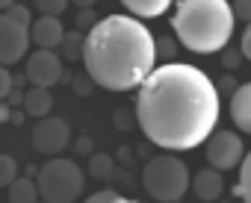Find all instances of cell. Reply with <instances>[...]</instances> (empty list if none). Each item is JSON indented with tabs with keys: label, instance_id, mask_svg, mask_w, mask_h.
<instances>
[{
	"label": "cell",
	"instance_id": "cell-1",
	"mask_svg": "<svg viewBox=\"0 0 251 203\" xmlns=\"http://www.w3.org/2000/svg\"><path fill=\"white\" fill-rule=\"evenodd\" d=\"M216 82L195 65L166 62L154 68L136 94V124L163 150H192L210 139L219 121Z\"/></svg>",
	"mask_w": 251,
	"mask_h": 203
},
{
	"label": "cell",
	"instance_id": "cell-2",
	"mask_svg": "<svg viewBox=\"0 0 251 203\" xmlns=\"http://www.w3.org/2000/svg\"><path fill=\"white\" fill-rule=\"evenodd\" d=\"M157 62L154 33L133 15H106L86 33L83 65L106 91H133Z\"/></svg>",
	"mask_w": 251,
	"mask_h": 203
},
{
	"label": "cell",
	"instance_id": "cell-3",
	"mask_svg": "<svg viewBox=\"0 0 251 203\" xmlns=\"http://www.w3.org/2000/svg\"><path fill=\"white\" fill-rule=\"evenodd\" d=\"M233 24L236 15L227 0H180L172 15L177 41L192 53L225 50L233 36Z\"/></svg>",
	"mask_w": 251,
	"mask_h": 203
},
{
	"label": "cell",
	"instance_id": "cell-4",
	"mask_svg": "<svg viewBox=\"0 0 251 203\" xmlns=\"http://www.w3.org/2000/svg\"><path fill=\"white\" fill-rule=\"evenodd\" d=\"M142 188L148 197L172 203L192 188L189 168L180 156H151L142 168Z\"/></svg>",
	"mask_w": 251,
	"mask_h": 203
},
{
	"label": "cell",
	"instance_id": "cell-5",
	"mask_svg": "<svg viewBox=\"0 0 251 203\" xmlns=\"http://www.w3.org/2000/svg\"><path fill=\"white\" fill-rule=\"evenodd\" d=\"M39 194L42 200L48 203H74L80 194H83V168L74 162V159H48L42 168H39Z\"/></svg>",
	"mask_w": 251,
	"mask_h": 203
},
{
	"label": "cell",
	"instance_id": "cell-6",
	"mask_svg": "<svg viewBox=\"0 0 251 203\" xmlns=\"http://www.w3.org/2000/svg\"><path fill=\"white\" fill-rule=\"evenodd\" d=\"M204 156L213 168L219 171H230L242 162L245 156V147H242V139L230 130H213L207 144H204Z\"/></svg>",
	"mask_w": 251,
	"mask_h": 203
},
{
	"label": "cell",
	"instance_id": "cell-7",
	"mask_svg": "<svg viewBox=\"0 0 251 203\" xmlns=\"http://www.w3.org/2000/svg\"><path fill=\"white\" fill-rule=\"evenodd\" d=\"M30 41H33L30 24H21L6 12L0 15V62L9 65V68L15 62H21L30 50Z\"/></svg>",
	"mask_w": 251,
	"mask_h": 203
},
{
	"label": "cell",
	"instance_id": "cell-8",
	"mask_svg": "<svg viewBox=\"0 0 251 203\" xmlns=\"http://www.w3.org/2000/svg\"><path fill=\"white\" fill-rule=\"evenodd\" d=\"M33 147L42 153V156H59L68 144H71V127L68 121L62 118H53V115H45L39 118V124L33 127Z\"/></svg>",
	"mask_w": 251,
	"mask_h": 203
},
{
	"label": "cell",
	"instance_id": "cell-9",
	"mask_svg": "<svg viewBox=\"0 0 251 203\" xmlns=\"http://www.w3.org/2000/svg\"><path fill=\"white\" fill-rule=\"evenodd\" d=\"M24 74L30 80V85H42V88H50L62 80V59L48 50V47H36L30 56H27V65H24Z\"/></svg>",
	"mask_w": 251,
	"mask_h": 203
},
{
	"label": "cell",
	"instance_id": "cell-10",
	"mask_svg": "<svg viewBox=\"0 0 251 203\" xmlns=\"http://www.w3.org/2000/svg\"><path fill=\"white\" fill-rule=\"evenodd\" d=\"M30 36H33V44L36 47H62V39H65V27L59 21V15H42L33 21L30 27Z\"/></svg>",
	"mask_w": 251,
	"mask_h": 203
},
{
	"label": "cell",
	"instance_id": "cell-11",
	"mask_svg": "<svg viewBox=\"0 0 251 203\" xmlns=\"http://www.w3.org/2000/svg\"><path fill=\"white\" fill-rule=\"evenodd\" d=\"M230 121L239 133H251V82L236 85L230 94Z\"/></svg>",
	"mask_w": 251,
	"mask_h": 203
},
{
	"label": "cell",
	"instance_id": "cell-12",
	"mask_svg": "<svg viewBox=\"0 0 251 203\" xmlns=\"http://www.w3.org/2000/svg\"><path fill=\"white\" fill-rule=\"evenodd\" d=\"M192 191H195V197L198 200H216V197H222V191H225V180H222V171L219 168H201L195 177H192Z\"/></svg>",
	"mask_w": 251,
	"mask_h": 203
},
{
	"label": "cell",
	"instance_id": "cell-13",
	"mask_svg": "<svg viewBox=\"0 0 251 203\" xmlns=\"http://www.w3.org/2000/svg\"><path fill=\"white\" fill-rule=\"evenodd\" d=\"M24 109L36 121L45 118V115H50V109H53V94H50V88H42V85L27 88L24 91Z\"/></svg>",
	"mask_w": 251,
	"mask_h": 203
},
{
	"label": "cell",
	"instance_id": "cell-14",
	"mask_svg": "<svg viewBox=\"0 0 251 203\" xmlns=\"http://www.w3.org/2000/svg\"><path fill=\"white\" fill-rule=\"evenodd\" d=\"M175 0H121V6L136 18H160Z\"/></svg>",
	"mask_w": 251,
	"mask_h": 203
},
{
	"label": "cell",
	"instance_id": "cell-15",
	"mask_svg": "<svg viewBox=\"0 0 251 203\" xmlns=\"http://www.w3.org/2000/svg\"><path fill=\"white\" fill-rule=\"evenodd\" d=\"M39 194V183L27 174V177H18L12 185H9V203H33Z\"/></svg>",
	"mask_w": 251,
	"mask_h": 203
},
{
	"label": "cell",
	"instance_id": "cell-16",
	"mask_svg": "<svg viewBox=\"0 0 251 203\" xmlns=\"http://www.w3.org/2000/svg\"><path fill=\"white\" fill-rule=\"evenodd\" d=\"M86 171H89V177H95V180H109V177L115 174V162H112L109 153H92Z\"/></svg>",
	"mask_w": 251,
	"mask_h": 203
},
{
	"label": "cell",
	"instance_id": "cell-17",
	"mask_svg": "<svg viewBox=\"0 0 251 203\" xmlns=\"http://www.w3.org/2000/svg\"><path fill=\"white\" fill-rule=\"evenodd\" d=\"M83 47H86V36H83V30H71V33H65V39H62V56H65L68 62L83 59Z\"/></svg>",
	"mask_w": 251,
	"mask_h": 203
},
{
	"label": "cell",
	"instance_id": "cell-18",
	"mask_svg": "<svg viewBox=\"0 0 251 203\" xmlns=\"http://www.w3.org/2000/svg\"><path fill=\"white\" fill-rule=\"evenodd\" d=\"M230 194H236V197L251 203V153L242 156V162H239V183L230 188Z\"/></svg>",
	"mask_w": 251,
	"mask_h": 203
},
{
	"label": "cell",
	"instance_id": "cell-19",
	"mask_svg": "<svg viewBox=\"0 0 251 203\" xmlns=\"http://www.w3.org/2000/svg\"><path fill=\"white\" fill-rule=\"evenodd\" d=\"M15 180H18V162H15V156L3 153V156H0V185L9 188Z\"/></svg>",
	"mask_w": 251,
	"mask_h": 203
},
{
	"label": "cell",
	"instance_id": "cell-20",
	"mask_svg": "<svg viewBox=\"0 0 251 203\" xmlns=\"http://www.w3.org/2000/svg\"><path fill=\"white\" fill-rule=\"evenodd\" d=\"M177 56V41L169 36H157V59L160 62H175Z\"/></svg>",
	"mask_w": 251,
	"mask_h": 203
},
{
	"label": "cell",
	"instance_id": "cell-21",
	"mask_svg": "<svg viewBox=\"0 0 251 203\" xmlns=\"http://www.w3.org/2000/svg\"><path fill=\"white\" fill-rule=\"evenodd\" d=\"M71 82H74L71 88H74V94H77V97H89V94L95 91V85H98V82L89 77V71H86V74H77V77H71Z\"/></svg>",
	"mask_w": 251,
	"mask_h": 203
},
{
	"label": "cell",
	"instance_id": "cell-22",
	"mask_svg": "<svg viewBox=\"0 0 251 203\" xmlns=\"http://www.w3.org/2000/svg\"><path fill=\"white\" fill-rule=\"evenodd\" d=\"M33 3H36V9L42 15H62L71 0H33Z\"/></svg>",
	"mask_w": 251,
	"mask_h": 203
},
{
	"label": "cell",
	"instance_id": "cell-23",
	"mask_svg": "<svg viewBox=\"0 0 251 203\" xmlns=\"http://www.w3.org/2000/svg\"><path fill=\"white\" fill-rule=\"evenodd\" d=\"M89 203H124V194L115 188H103V191H95L89 197Z\"/></svg>",
	"mask_w": 251,
	"mask_h": 203
},
{
	"label": "cell",
	"instance_id": "cell-24",
	"mask_svg": "<svg viewBox=\"0 0 251 203\" xmlns=\"http://www.w3.org/2000/svg\"><path fill=\"white\" fill-rule=\"evenodd\" d=\"M18 85H15V77H12V71H9V65H3V71H0V97H9L12 91H15Z\"/></svg>",
	"mask_w": 251,
	"mask_h": 203
},
{
	"label": "cell",
	"instance_id": "cell-25",
	"mask_svg": "<svg viewBox=\"0 0 251 203\" xmlns=\"http://www.w3.org/2000/svg\"><path fill=\"white\" fill-rule=\"evenodd\" d=\"M222 65H225V71H236V68L242 65V50L225 47V50H222Z\"/></svg>",
	"mask_w": 251,
	"mask_h": 203
},
{
	"label": "cell",
	"instance_id": "cell-26",
	"mask_svg": "<svg viewBox=\"0 0 251 203\" xmlns=\"http://www.w3.org/2000/svg\"><path fill=\"white\" fill-rule=\"evenodd\" d=\"M236 85H239V82H236L233 74H225L222 80H216V91H219V97H230V94L236 91Z\"/></svg>",
	"mask_w": 251,
	"mask_h": 203
},
{
	"label": "cell",
	"instance_id": "cell-27",
	"mask_svg": "<svg viewBox=\"0 0 251 203\" xmlns=\"http://www.w3.org/2000/svg\"><path fill=\"white\" fill-rule=\"evenodd\" d=\"M133 118H136V109H118L115 112V127L118 130H130L133 127Z\"/></svg>",
	"mask_w": 251,
	"mask_h": 203
},
{
	"label": "cell",
	"instance_id": "cell-28",
	"mask_svg": "<svg viewBox=\"0 0 251 203\" xmlns=\"http://www.w3.org/2000/svg\"><path fill=\"white\" fill-rule=\"evenodd\" d=\"M6 15H12L15 21H21V24H30L33 27V15H30V9L27 6H21V3H15V6H9V9H3Z\"/></svg>",
	"mask_w": 251,
	"mask_h": 203
},
{
	"label": "cell",
	"instance_id": "cell-29",
	"mask_svg": "<svg viewBox=\"0 0 251 203\" xmlns=\"http://www.w3.org/2000/svg\"><path fill=\"white\" fill-rule=\"evenodd\" d=\"M233 15H236V21H251V0H233Z\"/></svg>",
	"mask_w": 251,
	"mask_h": 203
},
{
	"label": "cell",
	"instance_id": "cell-30",
	"mask_svg": "<svg viewBox=\"0 0 251 203\" xmlns=\"http://www.w3.org/2000/svg\"><path fill=\"white\" fill-rule=\"evenodd\" d=\"M95 24H98V18H95L92 9H80L77 12V30H92Z\"/></svg>",
	"mask_w": 251,
	"mask_h": 203
},
{
	"label": "cell",
	"instance_id": "cell-31",
	"mask_svg": "<svg viewBox=\"0 0 251 203\" xmlns=\"http://www.w3.org/2000/svg\"><path fill=\"white\" fill-rule=\"evenodd\" d=\"M74 153H77V156H92V153H95V142H92L89 136H80V139L74 142Z\"/></svg>",
	"mask_w": 251,
	"mask_h": 203
},
{
	"label": "cell",
	"instance_id": "cell-32",
	"mask_svg": "<svg viewBox=\"0 0 251 203\" xmlns=\"http://www.w3.org/2000/svg\"><path fill=\"white\" fill-rule=\"evenodd\" d=\"M239 50H242V56H245V59H251V21H248V27L242 30V39H239Z\"/></svg>",
	"mask_w": 251,
	"mask_h": 203
},
{
	"label": "cell",
	"instance_id": "cell-33",
	"mask_svg": "<svg viewBox=\"0 0 251 203\" xmlns=\"http://www.w3.org/2000/svg\"><path fill=\"white\" fill-rule=\"evenodd\" d=\"M118 159H121L124 165H130V162H133V150H130L127 144H124V147H118Z\"/></svg>",
	"mask_w": 251,
	"mask_h": 203
},
{
	"label": "cell",
	"instance_id": "cell-34",
	"mask_svg": "<svg viewBox=\"0 0 251 203\" xmlns=\"http://www.w3.org/2000/svg\"><path fill=\"white\" fill-rule=\"evenodd\" d=\"M6 100H9L12 106H24V94H21V88H15V91H12V94L6 97Z\"/></svg>",
	"mask_w": 251,
	"mask_h": 203
},
{
	"label": "cell",
	"instance_id": "cell-35",
	"mask_svg": "<svg viewBox=\"0 0 251 203\" xmlns=\"http://www.w3.org/2000/svg\"><path fill=\"white\" fill-rule=\"evenodd\" d=\"M71 3H74L77 9H92V6L98 3V0H71Z\"/></svg>",
	"mask_w": 251,
	"mask_h": 203
},
{
	"label": "cell",
	"instance_id": "cell-36",
	"mask_svg": "<svg viewBox=\"0 0 251 203\" xmlns=\"http://www.w3.org/2000/svg\"><path fill=\"white\" fill-rule=\"evenodd\" d=\"M0 6H3V9H9V6H15V0H0Z\"/></svg>",
	"mask_w": 251,
	"mask_h": 203
}]
</instances>
